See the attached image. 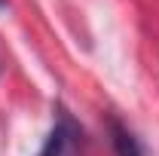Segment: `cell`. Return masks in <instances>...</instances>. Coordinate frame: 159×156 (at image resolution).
Instances as JSON below:
<instances>
[{
    "label": "cell",
    "instance_id": "obj_1",
    "mask_svg": "<svg viewBox=\"0 0 159 156\" xmlns=\"http://www.w3.org/2000/svg\"><path fill=\"white\" fill-rule=\"evenodd\" d=\"M58 113H61L58 122L52 126V132H49V138H46V144L37 156H74V150L80 147V138H83L80 126L64 110H58Z\"/></svg>",
    "mask_w": 159,
    "mask_h": 156
},
{
    "label": "cell",
    "instance_id": "obj_2",
    "mask_svg": "<svg viewBox=\"0 0 159 156\" xmlns=\"http://www.w3.org/2000/svg\"><path fill=\"white\" fill-rule=\"evenodd\" d=\"M107 129H110V144H113V153L116 156H147L144 147H141V141L135 138V132L125 129L116 117L107 119Z\"/></svg>",
    "mask_w": 159,
    "mask_h": 156
},
{
    "label": "cell",
    "instance_id": "obj_3",
    "mask_svg": "<svg viewBox=\"0 0 159 156\" xmlns=\"http://www.w3.org/2000/svg\"><path fill=\"white\" fill-rule=\"evenodd\" d=\"M0 6H6V0H0Z\"/></svg>",
    "mask_w": 159,
    "mask_h": 156
}]
</instances>
